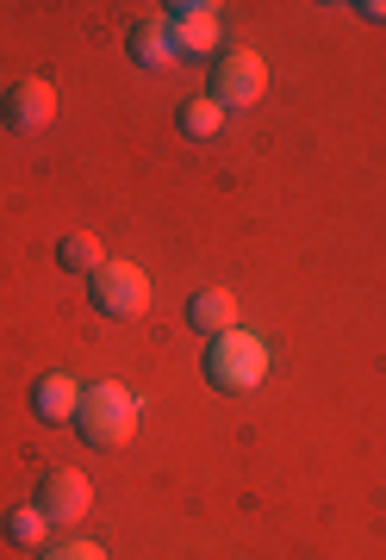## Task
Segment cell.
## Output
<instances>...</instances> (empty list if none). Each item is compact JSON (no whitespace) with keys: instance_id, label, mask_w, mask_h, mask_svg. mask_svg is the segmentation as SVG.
I'll list each match as a JSON object with an SVG mask.
<instances>
[{"instance_id":"1","label":"cell","mask_w":386,"mask_h":560,"mask_svg":"<svg viewBox=\"0 0 386 560\" xmlns=\"http://www.w3.org/2000/svg\"><path fill=\"white\" fill-rule=\"evenodd\" d=\"M206 381L219 386V393H256L268 381V342L249 337L244 324L212 337V349H206Z\"/></svg>"},{"instance_id":"2","label":"cell","mask_w":386,"mask_h":560,"mask_svg":"<svg viewBox=\"0 0 386 560\" xmlns=\"http://www.w3.org/2000/svg\"><path fill=\"white\" fill-rule=\"evenodd\" d=\"M75 423H82V436L94 442V448H125V442L138 436V399H131V386L94 381V386L82 393V411H75Z\"/></svg>"},{"instance_id":"3","label":"cell","mask_w":386,"mask_h":560,"mask_svg":"<svg viewBox=\"0 0 386 560\" xmlns=\"http://www.w3.org/2000/svg\"><path fill=\"white\" fill-rule=\"evenodd\" d=\"M94 305H101L106 318H143L150 312V275H143L138 261H106L101 275H94Z\"/></svg>"},{"instance_id":"4","label":"cell","mask_w":386,"mask_h":560,"mask_svg":"<svg viewBox=\"0 0 386 560\" xmlns=\"http://www.w3.org/2000/svg\"><path fill=\"white\" fill-rule=\"evenodd\" d=\"M262 88H268V62L256 57V50H231V57L219 62V75H212V101L231 113H244V106H256L262 101Z\"/></svg>"},{"instance_id":"5","label":"cell","mask_w":386,"mask_h":560,"mask_svg":"<svg viewBox=\"0 0 386 560\" xmlns=\"http://www.w3.org/2000/svg\"><path fill=\"white\" fill-rule=\"evenodd\" d=\"M168 32H175V50H194V57H206V50H219V7L212 0H182V7H168L163 13Z\"/></svg>"},{"instance_id":"6","label":"cell","mask_w":386,"mask_h":560,"mask_svg":"<svg viewBox=\"0 0 386 560\" xmlns=\"http://www.w3.org/2000/svg\"><path fill=\"white\" fill-rule=\"evenodd\" d=\"M0 113H7L13 131H44V125L57 119V88L44 75H25V81L7 88V106H0Z\"/></svg>"},{"instance_id":"7","label":"cell","mask_w":386,"mask_h":560,"mask_svg":"<svg viewBox=\"0 0 386 560\" xmlns=\"http://www.w3.org/2000/svg\"><path fill=\"white\" fill-rule=\"evenodd\" d=\"M38 504H44V517L50 523H82L87 511H94V486H87L75 467H57V474H44Z\"/></svg>"},{"instance_id":"8","label":"cell","mask_w":386,"mask_h":560,"mask_svg":"<svg viewBox=\"0 0 386 560\" xmlns=\"http://www.w3.org/2000/svg\"><path fill=\"white\" fill-rule=\"evenodd\" d=\"M187 324H194V330H206V337L237 330V293H231V287H200V293L187 300Z\"/></svg>"},{"instance_id":"9","label":"cell","mask_w":386,"mask_h":560,"mask_svg":"<svg viewBox=\"0 0 386 560\" xmlns=\"http://www.w3.org/2000/svg\"><path fill=\"white\" fill-rule=\"evenodd\" d=\"M82 381H69V374H44L38 386H32V405H38L44 423H69L75 411H82Z\"/></svg>"},{"instance_id":"10","label":"cell","mask_w":386,"mask_h":560,"mask_svg":"<svg viewBox=\"0 0 386 560\" xmlns=\"http://www.w3.org/2000/svg\"><path fill=\"white\" fill-rule=\"evenodd\" d=\"M131 57L143 62V69H175V32H168V20H143L138 32H131Z\"/></svg>"},{"instance_id":"11","label":"cell","mask_w":386,"mask_h":560,"mask_svg":"<svg viewBox=\"0 0 386 560\" xmlns=\"http://www.w3.org/2000/svg\"><path fill=\"white\" fill-rule=\"evenodd\" d=\"M57 261H62V268H75V275H101V268H106V249H101V237L75 231V237L57 243Z\"/></svg>"},{"instance_id":"12","label":"cell","mask_w":386,"mask_h":560,"mask_svg":"<svg viewBox=\"0 0 386 560\" xmlns=\"http://www.w3.org/2000/svg\"><path fill=\"white\" fill-rule=\"evenodd\" d=\"M44 529H50L44 504H20V511H7V541H13V548H44Z\"/></svg>"},{"instance_id":"13","label":"cell","mask_w":386,"mask_h":560,"mask_svg":"<svg viewBox=\"0 0 386 560\" xmlns=\"http://www.w3.org/2000/svg\"><path fill=\"white\" fill-rule=\"evenodd\" d=\"M219 125H224V106L212 101V94L182 106V131H187V138H219Z\"/></svg>"},{"instance_id":"14","label":"cell","mask_w":386,"mask_h":560,"mask_svg":"<svg viewBox=\"0 0 386 560\" xmlns=\"http://www.w3.org/2000/svg\"><path fill=\"white\" fill-rule=\"evenodd\" d=\"M44 560H106V548L101 541H57Z\"/></svg>"}]
</instances>
